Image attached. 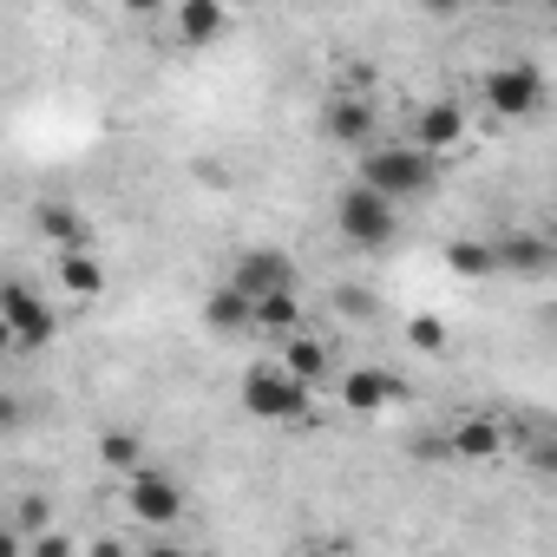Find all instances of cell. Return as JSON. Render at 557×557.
<instances>
[{"label":"cell","instance_id":"obj_1","mask_svg":"<svg viewBox=\"0 0 557 557\" xmlns=\"http://www.w3.org/2000/svg\"><path fill=\"white\" fill-rule=\"evenodd\" d=\"M355 184L381 190L387 203H413V197H433V184H440V158H426L413 138H381L374 151L355 158Z\"/></svg>","mask_w":557,"mask_h":557},{"label":"cell","instance_id":"obj_2","mask_svg":"<svg viewBox=\"0 0 557 557\" xmlns=\"http://www.w3.org/2000/svg\"><path fill=\"white\" fill-rule=\"evenodd\" d=\"M243 413L269 420V426H309L315 413V387H302L283 361H256L243 374Z\"/></svg>","mask_w":557,"mask_h":557},{"label":"cell","instance_id":"obj_3","mask_svg":"<svg viewBox=\"0 0 557 557\" xmlns=\"http://www.w3.org/2000/svg\"><path fill=\"white\" fill-rule=\"evenodd\" d=\"M479 106L492 112V119H537L544 106H550V79H544V66L537 60H498V66H485L479 73Z\"/></svg>","mask_w":557,"mask_h":557},{"label":"cell","instance_id":"obj_4","mask_svg":"<svg viewBox=\"0 0 557 557\" xmlns=\"http://www.w3.org/2000/svg\"><path fill=\"white\" fill-rule=\"evenodd\" d=\"M335 230H342L348 249L381 256V249L400 236V203H387V197L368 190V184H342V190H335Z\"/></svg>","mask_w":557,"mask_h":557},{"label":"cell","instance_id":"obj_5","mask_svg":"<svg viewBox=\"0 0 557 557\" xmlns=\"http://www.w3.org/2000/svg\"><path fill=\"white\" fill-rule=\"evenodd\" d=\"M0 329H8V348L34 355V348H47V342L60 335V315H53V302H40L27 283H8V296H0Z\"/></svg>","mask_w":557,"mask_h":557},{"label":"cell","instance_id":"obj_6","mask_svg":"<svg viewBox=\"0 0 557 557\" xmlns=\"http://www.w3.org/2000/svg\"><path fill=\"white\" fill-rule=\"evenodd\" d=\"M322 132H329V145H342V151H374L381 138V106H374V92H335L329 106H322Z\"/></svg>","mask_w":557,"mask_h":557},{"label":"cell","instance_id":"obj_7","mask_svg":"<svg viewBox=\"0 0 557 557\" xmlns=\"http://www.w3.org/2000/svg\"><path fill=\"white\" fill-rule=\"evenodd\" d=\"M230 289H236V296H249V302L262 309L269 296H283V289H296V262H289L283 249H269V243H256V249H243V256L230 262Z\"/></svg>","mask_w":557,"mask_h":557},{"label":"cell","instance_id":"obj_8","mask_svg":"<svg viewBox=\"0 0 557 557\" xmlns=\"http://www.w3.org/2000/svg\"><path fill=\"white\" fill-rule=\"evenodd\" d=\"M125 511L138 524H177L184 518V485L164 466H145L138 479H125Z\"/></svg>","mask_w":557,"mask_h":557},{"label":"cell","instance_id":"obj_9","mask_svg":"<svg viewBox=\"0 0 557 557\" xmlns=\"http://www.w3.org/2000/svg\"><path fill=\"white\" fill-rule=\"evenodd\" d=\"M413 145H420L426 158L459 151V145H466V106H459V99H426V106H413Z\"/></svg>","mask_w":557,"mask_h":557},{"label":"cell","instance_id":"obj_10","mask_svg":"<svg viewBox=\"0 0 557 557\" xmlns=\"http://www.w3.org/2000/svg\"><path fill=\"white\" fill-rule=\"evenodd\" d=\"M394 400H400V381H394L387 368H348V374H342V407H348V413L381 420Z\"/></svg>","mask_w":557,"mask_h":557},{"label":"cell","instance_id":"obj_11","mask_svg":"<svg viewBox=\"0 0 557 557\" xmlns=\"http://www.w3.org/2000/svg\"><path fill=\"white\" fill-rule=\"evenodd\" d=\"M498 269H511V275H550V269H557V236L505 230V236H498Z\"/></svg>","mask_w":557,"mask_h":557},{"label":"cell","instance_id":"obj_12","mask_svg":"<svg viewBox=\"0 0 557 557\" xmlns=\"http://www.w3.org/2000/svg\"><path fill=\"white\" fill-rule=\"evenodd\" d=\"M446 446L459 459H472V466H492L505 453V426H498V413H459L453 433H446Z\"/></svg>","mask_w":557,"mask_h":557},{"label":"cell","instance_id":"obj_13","mask_svg":"<svg viewBox=\"0 0 557 557\" xmlns=\"http://www.w3.org/2000/svg\"><path fill=\"white\" fill-rule=\"evenodd\" d=\"M171 27H177V40L184 47H216L223 34H230V8H223V0H184V8L171 14Z\"/></svg>","mask_w":557,"mask_h":557},{"label":"cell","instance_id":"obj_14","mask_svg":"<svg viewBox=\"0 0 557 557\" xmlns=\"http://www.w3.org/2000/svg\"><path fill=\"white\" fill-rule=\"evenodd\" d=\"M53 275H60V289H66L73 302L106 296V262H99L92 249H60V256H53Z\"/></svg>","mask_w":557,"mask_h":557},{"label":"cell","instance_id":"obj_15","mask_svg":"<svg viewBox=\"0 0 557 557\" xmlns=\"http://www.w3.org/2000/svg\"><path fill=\"white\" fill-rule=\"evenodd\" d=\"M197 315H203V329H210V335H243V329H256V302H249V296H236L230 283H216V289L203 296V309H197Z\"/></svg>","mask_w":557,"mask_h":557},{"label":"cell","instance_id":"obj_16","mask_svg":"<svg viewBox=\"0 0 557 557\" xmlns=\"http://www.w3.org/2000/svg\"><path fill=\"white\" fill-rule=\"evenodd\" d=\"M283 368H289L302 387H322V381H329V368H335V348H329L322 335H296V342L283 348Z\"/></svg>","mask_w":557,"mask_h":557},{"label":"cell","instance_id":"obj_17","mask_svg":"<svg viewBox=\"0 0 557 557\" xmlns=\"http://www.w3.org/2000/svg\"><path fill=\"white\" fill-rule=\"evenodd\" d=\"M446 269L466 275V283H485V275H498V243H485V236H453V243H446Z\"/></svg>","mask_w":557,"mask_h":557},{"label":"cell","instance_id":"obj_18","mask_svg":"<svg viewBox=\"0 0 557 557\" xmlns=\"http://www.w3.org/2000/svg\"><path fill=\"white\" fill-rule=\"evenodd\" d=\"M256 335H283V342L309 335V329H302V296H296V289H283V296H269V302L256 309Z\"/></svg>","mask_w":557,"mask_h":557},{"label":"cell","instance_id":"obj_19","mask_svg":"<svg viewBox=\"0 0 557 557\" xmlns=\"http://www.w3.org/2000/svg\"><path fill=\"white\" fill-rule=\"evenodd\" d=\"M40 236L53 243V256H60V249H86V223H79L73 203H47V210H40Z\"/></svg>","mask_w":557,"mask_h":557},{"label":"cell","instance_id":"obj_20","mask_svg":"<svg viewBox=\"0 0 557 557\" xmlns=\"http://www.w3.org/2000/svg\"><path fill=\"white\" fill-rule=\"evenodd\" d=\"M99 459H106L112 472H125V479H138V472H145V453H138V440H132V433H99Z\"/></svg>","mask_w":557,"mask_h":557},{"label":"cell","instance_id":"obj_21","mask_svg":"<svg viewBox=\"0 0 557 557\" xmlns=\"http://www.w3.org/2000/svg\"><path fill=\"white\" fill-rule=\"evenodd\" d=\"M47 524H53V505L47 498H21L14 505V537H47Z\"/></svg>","mask_w":557,"mask_h":557},{"label":"cell","instance_id":"obj_22","mask_svg":"<svg viewBox=\"0 0 557 557\" xmlns=\"http://www.w3.org/2000/svg\"><path fill=\"white\" fill-rule=\"evenodd\" d=\"M407 348L440 355V348H446V322H440V315H413V322H407Z\"/></svg>","mask_w":557,"mask_h":557},{"label":"cell","instance_id":"obj_23","mask_svg":"<svg viewBox=\"0 0 557 557\" xmlns=\"http://www.w3.org/2000/svg\"><path fill=\"white\" fill-rule=\"evenodd\" d=\"M531 472H544V479H557V440H544V446H531Z\"/></svg>","mask_w":557,"mask_h":557},{"label":"cell","instance_id":"obj_24","mask_svg":"<svg viewBox=\"0 0 557 557\" xmlns=\"http://www.w3.org/2000/svg\"><path fill=\"white\" fill-rule=\"evenodd\" d=\"M34 557H73V544H66V537H53V531H47V537H34Z\"/></svg>","mask_w":557,"mask_h":557},{"label":"cell","instance_id":"obj_25","mask_svg":"<svg viewBox=\"0 0 557 557\" xmlns=\"http://www.w3.org/2000/svg\"><path fill=\"white\" fill-rule=\"evenodd\" d=\"M86 557H125V550H119V544H112V537H99V544H92V550H86Z\"/></svg>","mask_w":557,"mask_h":557},{"label":"cell","instance_id":"obj_26","mask_svg":"<svg viewBox=\"0 0 557 557\" xmlns=\"http://www.w3.org/2000/svg\"><path fill=\"white\" fill-rule=\"evenodd\" d=\"M145 557H190V550H177V544H151Z\"/></svg>","mask_w":557,"mask_h":557},{"label":"cell","instance_id":"obj_27","mask_svg":"<svg viewBox=\"0 0 557 557\" xmlns=\"http://www.w3.org/2000/svg\"><path fill=\"white\" fill-rule=\"evenodd\" d=\"M309 557H348V550H309Z\"/></svg>","mask_w":557,"mask_h":557}]
</instances>
